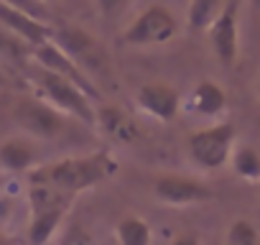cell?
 Here are the masks:
<instances>
[{"label": "cell", "instance_id": "6da1fadb", "mask_svg": "<svg viewBox=\"0 0 260 245\" xmlns=\"http://www.w3.org/2000/svg\"><path fill=\"white\" fill-rule=\"evenodd\" d=\"M110 171H112V159L105 151H97V154L69 156V159H59L46 166H39L31 174V181L51 184L74 197V194H82V192L97 187L100 181H105Z\"/></svg>", "mask_w": 260, "mask_h": 245}, {"label": "cell", "instance_id": "7a4b0ae2", "mask_svg": "<svg viewBox=\"0 0 260 245\" xmlns=\"http://www.w3.org/2000/svg\"><path fill=\"white\" fill-rule=\"evenodd\" d=\"M31 82H34L36 97L46 100L49 105H54L64 115L74 117L77 122H82V126L97 128V107H94V100L84 89H79L74 82H69L61 74L49 72V69L39 67V64L31 69Z\"/></svg>", "mask_w": 260, "mask_h": 245}, {"label": "cell", "instance_id": "3957f363", "mask_svg": "<svg viewBox=\"0 0 260 245\" xmlns=\"http://www.w3.org/2000/svg\"><path fill=\"white\" fill-rule=\"evenodd\" d=\"M72 202V194L44 184V181H31L28 192V204H31V222H28V240L31 245H46L49 237L56 232L61 217L67 215Z\"/></svg>", "mask_w": 260, "mask_h": 245}, {"label": "cell", "instance_id": "277c9868", "mask_svg": "<svg viewBox=\"0 0 260 245\" xmlns=\"http://www.w3.org/2000/svg\"><path fill=\"white\" fill-rule=\"evenodd\" d=\"M179 34V21L166 6H148L143 13H138L136 21H130L122 31L120 41L130 49H148L169 44Z\"/></svg>", "mask_w": 260, "mask_h": 245}, {"label": "cell", "instance_id": "5b68a950", "mask_svg": "<svg viewBox=\"0 0 260 245\" xmlns=\"http://www.w3.org/2000/svg\"><path fill=\"white\" fill-rule=\"evenodd\" d=\"M235 136H237V131H235L232 122H214V126H209V128L194 131L186 141L191 161L199 169H207V171L222 169L232 156Z\"/></svg>", "mask_w": 260, "mask_h": 245}, {"label": "cell", "instance_id": "8992f818", "mask_svg": "<svg viewBox=\"0 0 260 245\" xmlns=\"http://www.w3.org/2000/svg\"><path fill=\"white\" fill-rule=\"evenodd\" d=\"M13 117L31 138H41V141L56 138L67 128V115L41 97L21 100L13 110Z\"/></svg>", "mask_w": 260, "mask_h": 245}, {"label": "cell", "instance_id": "52a82bcc", "mask_svg": "<svg viewBox=\"0 0 260 245\" xmlns=\"http://www.w3.org/2000/svg\"><path fill=\"white\" fill-rule=\"evenodd\" d=\"M51 41L64 49L84 72L92 67L97 72L107 69V54L105 49L100 46V41L87 34L84 28H77V26H67V23H56L54 26V34H51Z\"/></svg>", "mask_w": 260, "mask_h": 245}, {"label": "cell", "instance_id": "ba28073f", "mask_svg": "<svg viewBox=\"0 0 260 245\" xmlns=\"http://www.w3.org/2000/svg\"><path fill=\"white\" fill-rule=\"evenodd\" d=\"M207 31H209L212 54L227 69L235 67L240 54V0H224L219 16L212 21Z\"/></svg>", "mask_w": 260, "mask_h": 245}, {"label": "cell", "instance_id": "9c48e42d", "mask_svg": "<svg viewBox=\"0 0 260 245\" xmlns=\"http://www.w3.org/2000/svg\"><path fill=\"white\" fill-rule=\"evenodd\" d=\"M31 59H34V64H39V67H44V69H49V72H56V74H61L64 79H69V82H74L79 89H84L92 100H102V92H100V87L92 82V77L64 51V49H59L54 41H44V44H39V46H34L31 49Z\"/></svg>", "mask_w": 260, "mask_h": 245}, {"label": "cell", "instance_id": "30bf717a", "mask_svg": "<svg viewBox=\"0 0 260 245\" xmlns=\"http://www.w3.org/2000/svg\"><path fill=\"white\" fill-rule=\"evenodd\" d=\"M153 194L171 207H186V204H199L212 199V189L204 181L181 174H161L153 181Z\"/></svg>", "mask_w": 260, "mask_h": 245}, {"label": "cell", "instance_id": "8fae6325", "mask_svg": "<svg viewBox=\"0 0 260 245\" xmlns=\"http://www.w3.org/2000/svg\"><path fill=\"white\" fill-rule=\"evenodd\" d=\"M0 23L6 26V31H11L13 36L23 39L28 46H39L44 41H51L54 26L46 21H39L18 8H11L6 3H0Z\"/></svg>", "mask_w": 260, "mask_h": 245}, {"label": "cell", "instance_id": "7c38bea8", "mask_svg": "<svg viewBox=\"0 0 260 245\" xmlns=\"http://www.w3.org/2000/svg\"><path fill=\"white\" fill-rule=\"evenodd\" d=\"M136 100H138V105L151 117H158L164 122H171L179 115V105H181L179 92L171 84H164V82H148V84H143L136 92Z\"/></svg>", "mask_w": 260, "mask_h": 245}, {"label": "cell", "instance_id": "4fadbf2b", "mask_svg": "<svg viewBox=\"0 0 260 245\" xmlns=\"http://www.w3.org/2000/svg\"><path fill=\"white\" fill-rule=\"evenodd\" d=\"M97 131H102L110 141H117V143H133L141 136L138 122L115 105L97 107Z\"/></svg>", "mask_w": 260, "mask_h": 245}, {"label": "cell", "instance_id": "5bb4252c", "mask_svg": "<svg viewBox=\"0 0 260 245\" xmlns=\"http://www.w3.org/2000/svg\"><path fill=\"white\" fill-rule=\"evenodd\" d=\"M36 146L28 141V138H6L0 143V166L6 171H13V174H21V171H28L36 166Z\"/></svg>", "mask_w": 260, "mask_h": 245}, {"label": "cell", "instance_id": "9a60e30c", "mask_svg": "<svg viewBox=\"0 0 260 245\" xmlns=\"http://www.w3.org/2000/svg\"><path fill=\"white\" fill-rule=\"evenodd\" d=\"M189 102H191V110L197 115H202V117H217L227 107V92L214 79H202L191 89Z\"/></svg>", "mask_w": 260, "mask_h": 245}, {"label": "cell", "instance_id": "2e32d148", "mask_svg": "<svg viewBox=\"0 0 260 245\" xmlns=\"http://www.w3.org/2000/svg\"><path fill=\"white\" fill-rule=\"evenodd\" d=\"M224 0H189L186 8V23L191 31H207L212 21L219 16Z\"/></svg>", "mask_w": 260, "mask_h": 245}, {"label": "cell", "instance_id": "e0dca14e", "mask_svg": "<svg viewBox=\"0 0 260 245\" xmlns=\"http://www.w3.org/2000/svg\"><path fill=\"white\" fill-rule=\"evenodd\" d=\"M117 240L120 245H151V227L143 217L127 215L117 222Z\"/></svg>", "mask_w": 260, "mask_h": 245}, {"label": "cell", "instance_id": "ac0fdd59", "mask_svg": "<svg viewBox=\"0 0 260 245\" xmlns=\"http://www.w3.org/2000/svg\"><path fill=\"white\" fill-rule=\"evenodd\" d=\"M232 169L240 179L245 181H260V151L252 146H240L237 151H232L230 156Z\"/></svg>", "mask_w": 260, "mask_h": 245}, {"label": "cell", "instance_id": "d6986e66", "mask_svg": "<svg viewBox=\"0 0 260 245\" xmlns=\"http://www.w3.org/2000/svg\"><path fill=\"white\" fill-rule=\"evenodd\" d=\"M224 245H260V232L245 217L232 220L227 227V235H224Z\"/></svg>", "mask_w": 260, "mask_h": 245}, {"label": "cell", "instance_id": "ffe728a7", "mask_svg": "<svg viewBox=\"0 0 260 245\" xmlns=\"http://www.w3.org/2000/svg\"><path fill=\"white\" fill-rule=\"evenodd\" d=\"M0 3H6L11 8H18V11H23V13L39 18V21H46V23L51 21L49 3H44V0H0Z\"/></svg>", "mask_w": 260, "mask_h": 245}, {"label": "cell", "instance_id": "44dd1931", "mask_svg": "<svg viewBox=\"0 0 260 245\" xmlns=\"http://www.w3.org/2000/svg\"><path fill=\"white\" fill-rule=\"evenodd\" d=\"M130 3L133 0H94V8L100 11V16L105 21H115L130 8Z\"/></svg>", "mask_w": 260, "mask_h": 245}, {"label": "cell", "instance_id": "7402d4cb", "mask_svg": "<svg viewBox=\"0 0 260 245\" xmlns=\"http://www.w3.org/2000/svg\"><path fill=\"white\" fill-rule=\"evenodd\" d=\"M171 245H202V242H199V237H197V235L186 232V235H179V237H176Z\"/></svg>", "mask_w": 260, "mask_h": 245}, {"label": "cell", "instance_id": "603a6c76", "mask_svg": "<svg viewBox=\"0 0 260 245\" xmlns=\"http://www.w3.org/2000/svg\"><path fill=\"white\" fill-rule=\"evenodd\" d=\"M8 82H11V79H8V72H6V67H3V64H0V89H6V87H8Z\"/></svg>", "mask_w": 260, "mask_h": 245}, {"label": "cell", "instance_id": "cb8c5ba5", "mask_svg": "<svg viewBox=\"0 0 260 245\" xmlns=\"http://www.w3.org/2000/svg\"><path fill=\"white\" fill-rule=\"evenodd\" d=\"M250 6H252L255 13H260V0H250Z\"/></svg>", "mask_w": 260, "mask_h": 245}, {"label": "cell", "instance_id": "d4e9b609", "mask_svg": "<svg viewBox=\"0 0 260 245\" xmlns=\"http://www.w3.org/2000/svg\"><path fill=\"white\" fill-rule=\"evenodd\" d=\"M44 3H51V0H44Z\"/></svg>", "mask_w": 260, "mask_h": 245}, {"label": "cell", "instance_id": "484cf974", "mask_svg": "<svg viewBox=\"0 0 260 245\" xmlns=\"http://www.w3.org/2000/svg\"><path fill=\"white\" fill-rule=\"evenodd\" d=\"M257 92H260V89H257Z\"/></svg>", "mask_w": 260, "mask_h": 245}]
</instances>
